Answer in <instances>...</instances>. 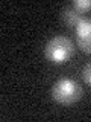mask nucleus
Instances as JSON below:
<instances>
[{"instance_id": "obj_2", "label": "nucleus", "mask_w": 91, "mask_h": 122, "mask_svg": "<svg viewBox=\"0 0 91 122\" xmlns=\"http://www.w3.org/2000/svg\"><path fill=\"white\" fill-rule=\"evenodd\" d=\"M74 46L70 38L64 35H55L44 46V56L53 64H62L68 61L73 55Z\"/></svg>"}, {"instance_id": "obj_4", "label": "nucleus", "mask_w": 91, "mask_h": 122, "mask_svg": "<svg viewBox=\"0 0 91 122\" xmlns=\"http://www.w3.org/2000/svg\"><path fill=\"white\" fill-rule=\"evenodd\" d=\"M61 15H62V20H64V23H65L67 26H74V28H76V25L83 18L82 12H79L73 5L62 8V14Z\"/></svg>"}, {"instance_id": "obj_6", "label": "nucleus", "mask_w": 91, "mask_h": 122, "mask_svg": "<svg viewBox=\"0 0 91 122\" xmlns=\"http://www.w3.org/2000/svg\"><path fill=\"white\" fill-rule=\"evenodd\" d=\"M82 79L88 84V86H91V61L86 63L82 69Z\"/></svg>"}, {"instance_id": "obj_3", "label": "nucleus", "mask_w": 91, "mask_h": 122, "mask_svg": "<svg viewBox=\"0 0 91 122\" xmlns=\"http://www.w3.org/2000/svg\"><path fill=\"white\" fill-rule=\"evenodd\" d=\"M76 40H77L79 49L83 53H91V18L83 17L74 28Z\"/></svg>"}, {"instance_id": "obj_5", "label": "nucleus", "mask_w": 91, "mask_h": 122, "mask_svg": "<svg viewBox=\"0 0 91 122\" xmlns=\"http://www.w3.org/2000/svg\"><path fill=\"white\" fill-rule=\"evenodd\" d=\"M71 5L79 12H88V11H91V0H74Z\"/></svg>"}, {"instance_id": "obj_1", "label": "nucleus", "mask_w": 91, "mask_h": 122, "mask_svg": "<svg viewBox=\"0 0 91 122\" xmlns=\"http://www.w3.org/2000/svg\"><path fill=\"white\" fill-rule=\"evenodd\" d=\"M52 98L61 105H71L82 98V87L73 78H59L52 86Z\"/></svg>"}]
</instances>
